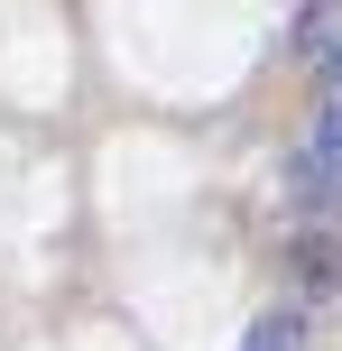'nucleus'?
I'll return each instance as SVG.
<instances>
[{
  "mask_svg": "<svg viewBox=\"0 0 342 351\" xmlns=\"http://www.w3.org/2000/svg\"><path fill=\"white\" fill-rule=\"evenodd\" d=\"M306 176H315V194L342 213V93L324 111H315V139H306Z\"/></svg>",
  "mask_w": 342,
  "mask_h": 351,
  "instance_id": "f257e3e1",
  "label": "nucleus"
},
{
  "mask_svg": "<svg viewBox=\"0 0 342 351\" xmlns=\"http://www.w3.org/2000/svg\"><path fill=\"white\" fill-rule=\"evenodd\" d=\"M241 351H306V315H296V305H269V315L241 333Z\"/></svg>",
  "mask_w": 342,
  "mask_h": 351,
  "instance_id": "f03ea898",
  "label": "nucleus"
},
{
  "mask_svg": "<svg viewBox=\"0 0 342 351\" xmlns=\"http://www.w3.org/2000/svg\"><path fill=\"white\" fill-rule=\"evenodd\" d=\"M315 56H324V74H333V93H342V37H315Z\"/></svg>",
  "mask_w": 342,
  "mask_h": 351,
  "instance_id": "7ed1b4c3",
  "label": "nucleus"
}]
</instances>
